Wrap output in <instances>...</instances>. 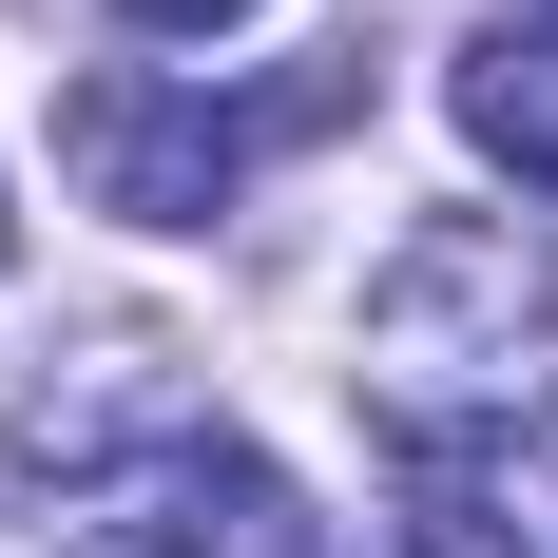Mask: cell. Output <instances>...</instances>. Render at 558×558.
<instances>
[{"label": "cell", "mask_w": 558, "mask_h": 558, "mask_svg": "<svg viewBox=\"0 0 558 558\" xmlns=\"http://www.w3.org/2000/svg\"><path fill=\"white\" fill-rule=\"evenodd\" d=\"M366 97V77H308V97H193V77H77L58 97V155H77V193L97 213H135V231H213L231 193H251V155L270 135H328V116Z\"/></svg>", "instance_id": "obj_2"}, {"label": "cell", "mask_w": 558, "mask_h": 558, "mask_svg": "<svg viewBox=\"0 0 558 558\" xmlns=\"http://www.w3.org/2000/svg\"><path fill=\"white\" fill-rule=\"evenodd\" d=\"M97 558H155V539H97Z\"/></svg>", "instance_id": "obj_8"}, {"label": "cell", "mask_w": 558, "mask_h": 558, "mask_svg": "<svg viewBox=\"0 0 558 558\" xmlns=\"http://www.w3.org/2000/svg\"><path fill=\"white\" fill-rule=\"evenodd\" d=\"M135 501H155V520H135L155 558H308V501H289V462L213 444V424H193V444L135 482Z\"/></svg>", "instance_id": "obj_4"}, {"label": "cell", "mask_w": 558, "mask_h": 558, "mask_svg": "<svg viewBox=\"0 0 558 558\" xmlns=\"http://www.w3.org/2000/svg\"><path fill=\"white\" fill-rule=\"evenodd\" d=\"M20 482H58V501H116V482H155L173 444H193V386H173V347L155 328H97L58 386H20Z\"/></svg>", "instance_id": "obj_3"}, {"label": "cell", "mask_w": 558, "mask_h": 558, "mask_svg": "<svg viewBox=\"0 0 558 558\" xmlns=\"http://www.w3.org/2000/svg\"><path fill=\"white\" fill-rule=\"evenodd\" d=\"M347 386L386 444H444V462H501L520 404L558 386V251L520 213H424L366 270V347H347Z\"/></svg>", "instance_id": "obj_1"}, {"label": "cell", "mask_w": 558, "mask_h": 558, "mask_svg": "<svg viewBox=\"0 0 558 558\" xmlns=\"http://www.w3.org/2000/svg\"><path fill=\"white\" fill-rule=\"evenodd\" d=\"M386 462H404V501H386L366 558H539V539L501 520V462H444V444H386Z\"/></svg>", "instance_id": "obj_6"}, {"label": "cell", "mask_w": 558, "mask_h": 558, "mask_svg": "<svg viewBox=\"0 0 558 558\" xmlns=\"http://www.w3.org/2000/svg\"><path fill=\"white\" fill-rule=\"evenodd\" d=\"M462 135L520 173V193H558V20H501V39H462Z\"/></svg>", "instance_id": "obj_5"}, {"label": "cell", "mask_w": 558, "mask_h": 558, "mask_svg": "<svg viewBox=\"0 0 558 558\" xmlns=\"http://www.w3.org/2000/svg\"><path fill=\"white\" fill-rule=\"evenodd\" d=\"M135 39H213V20H251V0H116Z\"/></svg>", "instance_id": "obj_7"}, {"label": "cell", "mask_w": 558, "mask_h": 558, "mask_svg": "<svg viewBox=\"0 0 558 558\" xmlns=\"http://www.w3.org/2000/svg\"><path fill=\"white\" fill-rule=\"evenodd\" d=\"M539 20H558V0H539Z\"/></svg>", "instance_id": "obj_9"}]
</instances>
